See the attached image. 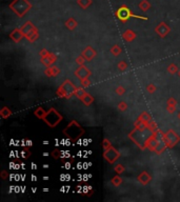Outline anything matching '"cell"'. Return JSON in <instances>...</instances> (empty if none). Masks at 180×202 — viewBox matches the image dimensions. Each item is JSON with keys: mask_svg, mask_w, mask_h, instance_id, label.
<instances>
[{"mask_svg": "<svg viewBox=\"0 0 180 202\" xmlns=\"http://www.w3.org/2000/svg\"><path fill=\"white\" fill-rule=\"evenodd\" d=\"M154 132H152L150 129H135L129 134V138L140 148V150H146V142L153 136Z\"/></svg>", "mask_w": 180, "mask_h": 202, "instance_id": "6da1fadb", "label": "cell"}, {"mask_svg": "<svg viewBox=\"0 0 180 202\" xmlns=\"http://www.w3.org/2000/svg\"><path fill=\"white\" fill-rule=\"evenodd\" d=\"M63 134H64V136H67L71 141L75 142L76 140L80 139V138L86 134V131H84V129L77 121L72 120L71 122L67 125V127L63 129Z\"/></svg>", "mask_w": 180, "mask_h": 202, "instance_id": "7a4b0ae2", "label": "cell"}, {"mask_svg": "<svg viewBox=\"0 0 180 202\" xmlns=\"http://www.w3.org/2000/svg\"><path fill=\"white\" fill-rule=\"evenodd\" d=\"M115 16L118 18V20L122 22V23H125L130 18H135V19H140V20H148V18L144 17V16H140V15H136V14H133L132 10L130 9L129 7H127L125 4H122L121 7H119L117 9V11L115 12Z\"/></svg>", "mask_w": 180, "mask_h": 202, "instance_id": "3957f363", "label": "cell"}, {"mask_svg": "<svg viewBox=\"0 0 180 202\" xmlns=\"http://www.w3.org/2000/svg\"><path fill=\"white\" fill-rule=\"evenodd\" d=\"M9 7L18 17L22 18L32 9L33 5L28 0H13V1L10 3Z\"/></svg>", "mask_w": 180, "mask_h": 202, "instance_id": "277c9868", "label": "cell"}, {"mask_svg": "<svg viewBox=\"0 0 180 202\" xmlns=\"http://www.w3.org/2000/svg\"><path fill=\"white\" fill-rule=\"evenodd\" d=\"M76 90H77L76 85H74V83L70 79H67L57 88L56 94H57V96L59 97V98L71 99L73 96H75Z\"/></svg>", "mask_w": 180, "mask_h": 202, "instance_id": "5b68a950", "label": "cell"}, {"mask_svg": "<svg viewBox=\"0 0 180 202\" xmlns=\"http://www.w3.org/2000/svg\"><path fill=\"white\" fill-rule=\"evenodd\" d=\"M62 120H63L62 115L60 114L58 111H56V108H50L46 112V114H45L44 118H43V121H44L50 127H56Z\"/></svg>", "mask_w": 180, "mask_h": 202, "instance_id": "8992f818", "label": "cell"}, {"mask_svg": "<svg viewBox=\"0 0 180 202\" xmlns=\"http://www.w3.org/2000/svg\"><path fill=\"white\" fill-rule=\"evenodd\" d=\"M164 141L167 145V148H173L179 143L180 136L174 129H169L166 133H164Z\"/></svg>", "mask_w": 180, "mask_h": 202, "instance_id": "52a82bcc", "label": "cell"}, {"mask_svg": "<svg viewBox=\"0 0 180 202\" xmlns=\"http://www.w3.org/2000/svg\"><path fill=\"white\" fill-rule=\"evenodd\" d=\"M119 157H120V153L114 146H111V147L107 148V150H103V158H104L110 164L115 163Z\"/></svg>", "mask_w": 180, "mask_h": 202, "instance_id": "ba28073f", "label": "cell"}, {"mask_svg": "<svg viewBox=\"0 0 180 202\" xmlns=\"http://www.w3.org/2000/svg\"><path fill=\"white\" fill-rule=\"evenodd\" d=\"M170 32H171V28H170L169 24L165 23L164 21L160 22V23L155 28V33H156L160 38H165V37L169 35Z\"/></svg>", "mask_w": 180, "mask_h": 202, "instance_id": "9c48e42d", "label": "cell"}, {"mask_svg": "<svg viewBox=\"0 0 180 202\" xmlns=\"http://www.w3.org/2000/svg\"><path fill=\"white\" fill-rule=\"evenodd\" d=\"M75 76L78 78V79L81 81V80H84V79H88V77H90L91 75H92V72L90 71V70L88 69V67H86V65H79L78 67V69H76L75 71Z\"/></svg>", "mask_w": 180, "mask_h": 202, "instance_id": "30bf717a", "label": "cell"}, {"mask_svg": "<svg viewBox=\"0 0 180 202\" xmlns=\"http://www.w3.org/2000/svg\"><path fill=\"white\" fill-rule=\"evenodd\" d=\"M81 55L86 58V61H91L97 56V52H96V49H93L91 45H88V46H86V49L82 51Z\"/></svg>", "mask_w": 180, "mask_h": 202, "instance_id": "8fae6325", "label": "cell"}, {"mask_svg": "<svg viewBox=\"0 0 180 202\" xmlns=\"http://www.w3.org/2000/svg\"><path fill=\"white\" fill-rule=\"evenodd\" d=\"M41 63L42 64H44L46 67H51V65H53L54 63L57 61V56H56L54 53H50L49 55H47L46 57H44V58H41Z\"/></svg>", "mask_w": 180, "mask_h": 202, "instance_id": "7c38bea8", "label": "cell"}, {"mask_svg": "<svg viewBox=\"0 0 180 202\" xmlns=\"http://www.w3.org/2000/svg\"><path fill=\"white\" fill-rule=\"evenodd\" d=\"M137 180L138 182L141 183L142 185H148V183L151 182V180H152V176H151L146 171H144V172L140 173V174L138 175Z\"/></svg>", "mask_w": 180, "mask_h": 202, "instance_id": "4fadbf2b", "label": "cell"}, {"mask_svg": "<svg viewBox=\"0 0 180 202\" xmlns=\"http://www.w3.org/2000/svg\"><path fill=\"white\" fill-rule=\"evenodd\" d=\"M23 37H24V35H23V33L21 32L20 28L13 30L11 32V34H10V38H11L12 40H13L14 42H16V43L20 42V41H21V39L23 38Z\"/></svg>", "mask_w": 180, "mask_h": 202, "instance_id": "5bb4252c", "label": "cell"}, {"mask_svg": "<svg viewBox=\"0 0 180 202\" xmlns=\"http://www.w3.org/2000/svg\"><path fill=\"white\" fill-rule=\"evenodd\" d=\"M44 74L46 77L51 78V77H56L57 75H59L60 74V69L58 67H56V65H51V67H46L44 71Z\"/></svg>", "mask_w": 180, "mask_h": 202, "instance_id": "9a60e30c", "label": "cell"}, {"mask_svg": "<svg viewBox=\"0 0 180 202\" xmlns=\"http://www.w3.org/2000/svg\"><path fill=\"white\" fill-rule=\"evenodd\" d=\"M35 28H36V26L32 23V21H26V23L22 24V26H20V30H21V32L23 33L24 36L28 35V33H31L33 30H35Z\"/></svg>", "mask_w": 180, "mask_h": 202, "instance_id": "2e32d148", "label": "cell"}, {"mask_svg": "<svg viewBox=\"0 0 180 202\" xmlns=\"http://www.w3.org/2000/svg\"><path fill=\"white\" fill-rule=\"evenodd\" d=\"M137 37V35H136V33L134 32V31L132 30H127L124 33L122 34V38L124 41H127V42H132V41L134 40V39Z\"/></svg>", "mask_w": 180, "mask_h": 202, "instance_id": "e0dca14e", "label": "cell"}, {"mask_svg": "<svg viewBox=\"0 0 180 202\" xmlns=\"http://www.w3.org/2000/svg\"><path fill=\"white\" fill-rule=\"evenodd\" d=\"M157 144H158V141H157V139L154 137V134H153V136L148 140V142H146V148L150 150L151 152H154Z\"/></svg>", "mask_w": 180, "mask_h": 202, "instance_id": "ac0fdd59", "label": "cell"}, {"mask_svg": "<svg viewBox=\"0 0 180 202\" xmlns=\"http://www.w3.org/2000/svg\"><path fill=\"white\" fill-rule=\"evenodd\" d=\"M64 25H65V28H67L69 31H74L78 26V22L76 21V20L74 19L73 17H71V18H69L67 21H65Z\"/></svg>", "mask_w": 180, "mask_h": 202, "instance_id": "d6986e66", "label": "cell"}, {"mask_svg": "<svg viewBox=\"0 0 180 202\" xmlns=\"http://www.w3.org/2000/svg\"><path fill=\"white\" fill-rule=\"evenodd\" d=\"M26 39H28V41H30V42H35V41L37 40V39L39 38V33H38V30H37V28H35V30H33L32 32L31 33H28V35H26Z\"/></svg>", "mask_w": 180, "mask_h": 202, "instance_id": "ffe728a7", "label": "cell"}, {"mask_svg": "<svg viewBox=\"0 0 180 202\" xmlns=\"http://www.w3.org/2000/svg\"><path fill=\"white\" fill-rule=\"evenodd\" d=\"M166 148H167V145H166V143H165L164 140H163V141L158 142V144H157L156 148H155V150H154V153H156L157 155H160V154H162L163 152L166 150Z\"/></svg>", "mask_w": 180, "mask_h": 202, "instance_id": "44dd1931", "label": "cell"}, {"mask_svg": "<svg viewBox=\"0 0 180 202\" xmlns=\"http://www.w3.org/2000/svg\"><path fill=\"white\" fill-rule=\"evenodd\" d=\"M80 100H81V102H82V103H83L86 106H90L91 104H92L93 102H94V97L91 96V95L88 94V93H86V94L84 95L83 98L80 99Z\"/></svg>", "mask_w": 180, "mask_h": 202, "instance_id": "7402d4cb", "label": "cell"}, {"mask_svg": "<svg viewBox=\"0 0 180 202\" xmlns=\"http://www.w3.org/2000/svg\"><path fill=\"white\" fill-rule=\"evenodd\" d=\"M46 112H47V111H44V108H43L42 106H38V108H37L36 110L34 111V115L38 119H42V120H43V118H44Z\"/></svg>", "mask_w": 180, "mask_h": 202, "instance_id": "603a6c76", "label": "cell"}, {"mask_svg": "<svg viewBox=\"0 0 180 202\" xmlns=\"http://www.w3.org/2000/svg\"><path fill=\"white\" fill-rule=\"evenodd\" d=\"M138 7H139L140 11L142 12H148V10L151 9V3L148 2V0H141L138 4Z\"/></svg>", "mask_w": 180, "mask_h": 202, "instance_id": "cb8c5ba5", "label": "cell"}, {"mask_svg": "<svg viewBox=\"0 0 180 202\" xmlns=\"http://www.w3.org/2000/svg\"><path fill=\"white\" fill-rule=\"evenodd\" d=\"M11 115H12V111L10 110L8 106H3V108L0 110V117H1L2 119L9 118Z\"/></svg>", "mask_w": 180, "mask_h": 202, "instance_id": "d4e9b609", "label": "cell"}, {"mask_svg": "<svg viewBox=\"0 0 180 202\" xmlns=\"http://www.w3.org/2000/svg\"><path fill=\"white\" fill-rule=\"evenodd\" d=\"M77 3L81 9L86 10L88 7H91V4L93 3L92 0H77Z\"/></svg>", "mask_w": 180, "mask_h": 202, "instance_id": "484cf974", "label": "cell"}, {"mask_svg": "<svg viewBox=\"0 0 180 202\" xmlns=\"http://www.w3.org/2000/svg\"><path fill=\"white\" fill-rule=\"evenodd\" d=\"M122 52V49L119 46L118 44H114L113 46L111 47V53L113 56H119Z\"/></svg>", "mask_w": 180, "mask_h": 202, "instance_id": "4316f807", "label": "cell"}, {"mask_svg": "<svg viewBox=\"0 0 180 202\" xmlns=\"http://www.w3.org/2000/svg\"><path fill=\"white\" fill-rule=\"evenodd\" d=\"M122 182H123L122 178H121V177H120L118 174L116 175L115 177H113V178H112V180H111V183L114 185V186H120Z\"/></svg>", "mask_w": 180, "mask_h": 202, "instance_id": "83f0119b", "label": "cell"}, {"mask_svg": "<svg viewBox=\"0 0 180 202\" xmlns=\"http://www.w3.org/2000/svg\"><path fill=\"white\" fill-rule=\"evenodd\" d=\"M86 93H88V92H86V91H84L83 86H79V88H77V90H76L75 96L77 97V98H79V99H82Z\"/></svg>", "mask_w": 180, "mask_h": 202, "instance_id": "f1b7e54d", "label": "cell"}, {"mask_svg": "<svg viewBox=\"0 0 180 202\" xmlns=\"http://www.w3.org/2000/svg\"><path fill=\"white\" fill-rule=\"evenodd\" d=\"M134 125H135V127H137V129H148V126H146V122L142 121L141 119H139V118H137V120L135 121Z\"/></svg>", "mask_w": 180, "mask_h": 202, "instance_id": "f546056e", "label": "cell"}, {"mask_svg": "<svg viewBox=\"0 0 180 202\" xmlns=\"http://www.w3.org/2000/svg\"><path fill=\"white\" fill-rule=\"evenodd\" d=\"M178 70L179 69H178V67L175 64V63H171V64L167 67L166 71H167V73H170L171 75H175V74H177Z\"/></svg>", "mask_w": 180, "mask_h": 202, "instance_id": "4dcf8cb0", "label": "cell"}, {"mask_svg": "<svg viewBox=\"0 0 180 202\" xmlns=\"http://www.w3.org/2000/svg\"><path fill=\"white\" fill-rule=\"evenodd\" d=\"M146 126H148V129H150L152 132H156L157 129H158V125H157V123L155 122L153 119H151L148 122H146Z\"/></svg>", "mask_w": 180, "mask_h": 202, "instance_id": "1f68e13d", "label": "cell"}, {"mask_svg": "<svg viewBox=\"0 0 180 202\" xmlns=\"http://www.w3.org/2000/svg\"><path fill=\"white\" fill-rule=\"evenodd\" d=\"M139 119H141L142 121H144V122H148V121L152 119V117H151V115L148 114V112H143L140 114V116L138 117Z\"/></svg>", "mask_w": 180, "mask_h": 202, "instance_id": "d6a6232c", "label": "cell"}, {"mask_svg": "<svg viewBox=\"0 0 180 202\" xmlns=\"http://www.w3.org/2000/svg\"><path fill=\"white\" fill-rule=\"evenodd\" d=\"M61 154H62L61 150H58V148H55V150L51 153V156L54 158V159H59V158H61Z\"/></svg>", "mask_w": 180, "mask_h": 202, "instance_id": "836d02e7", "label": "cell"}, {"mask_svg": "<svg viewBox=\"0 0 180 202\" xmlns=\"http://www.w3.org/2000/svg\"><path fill=\"white\" fill-rule=\"evenodd\" d=\"M117 108H118V110H119L120 112H125V111L128 110L127 102H125V101H120L119 103H118Z\"/></svg>", "mask_w": 180, "mask_h": 202, "instance_id": "e575fe53", "label": "cell"}, {"mask_svg": "<svg viewBox=\"0 0 180 202\" xmlns=\"http://www.w3.org/2000/svg\"><path fill=\"white\" fill-rule=\"evenodd\" d=\"M128 67H129V65H128V63L125 62L124 60L119 61V62H118V64H117V67L120 70V71H122V72L125 71V70L128 69Z\"/></svg>", "mask_w": 180, "mask_h": 202, "instance_id": "d590c367", "label": "cell"}, {"mask_svg": "<svg viewBox=\"0 0 180 202\" xmlns=\"http://www.w3.org/2000/svg\"><path fill=\"white\" fill-rule=\"evenodd\" d=\"M115 172H116V174H118V175H120V174H122V173H124V171H125V168H124V165H122V164H117V165L115 166Z\"/></svg>", "mask_w": 180, "mask_h": 202, "instance_id": "8d00e7d4", "label": "cell"}, {"mask_svg": "<svg viewBox=\"0 0 180 202\" xmlns=\"http://www.w3.org/2000/svg\"><path fill=\"white\" fill-rule=\"evenodd\" d=\"M156 91H157V86L155 85V84L151 83L146 85V92H148V94H154Z\"/></svg>", "mask_w": 180, "mask_h": 202, "instance_id": "74e56055", "label": "cell"}, {"mask_svg": "<svg viewBox=\"0 0 180 202\" xmlns=\"http://www.w3.org/2000/svg\"><path fill=\"white\" fill-rule=\"evenodd\" d=\"M112 146V143L111 141H110L109 139H106V138H104L102 141V147H103V150H107V148H110Z\"/></svg>", "mask_w": 180, "mask_h": 202, "instance_id": "f35d334b", "label": "cell"}, {"mask_svg": "<svg viewBox=\"0 0 180 202\" xmlns=\"http://www.w3.org/2000/svg\"><path fill=\"white\" fill-rule=\"evenodd\" d=\"M166 105H172V106H177V100H176L174 97H171V98L167 99L166 101Z\"/></svg>", "mask_w": 180, "mask_h": 202, "instance_id": "ab89813d", "label": "cell"}, {"mask_svg": "<svg viewBox=\"0 0 180 202\" xmlns=\"http://www.w3.org/2000/svg\"><path fill=\"white\" fill-rule=\"evenodd\" d=\"M115 92H116V94H118V95H119V96H122V95L125 93V88H123L122 85H119L117 88H116Z\"/></svg>", "mask_w": 180, "mask_h": 202, "instance_id": "60d3db41", "label": "cell"}, {"mask_svg": "<svg viewBox=\"0 0 180 202\" xmlns=\"http://www.w3.org/2000/svg\"><path fill=\"white\" fill-rule=\"evenodd\" d=\"M84 61H86V58L82 56V55H80L79 57H77V58H76V63H77L78 65H83L84 64Z\"/></svg>", "mask_w": 180, "mask_h": 202, "instance_id": "b9f144b4", "label": "cell"}, {"mask_svg": "<svg viewBox=\"0 0 180 202\" xmlns=\"http://www.w3.org/2000/svg\"><path fill=\"white\" fill-rule=\"evenodd\" d=\"M50 53H51V52H49V51H47L46 49H42L40 51V52H39V55H40L41 58H44V57H46L47 55L50 54Z\"/></svg>", "mask_w": 180, "mask_h": 202, "instance_id": "7bdbcfd3", "label": "cell"}, {"mask_svg": "<svg viewBox=\"0 0 180 202\" xmlns=\"http://www.w3.org/2000/svg\"><path fill=\"white\" fill-rule=\"evenodd\" d=\"M81 86H83V88H88V86L91 85V81H90V78H88V79H84V80H81Z\"/></svg>", "mask_w": 180, "mask_h": 202, "instance_id": "ee69618b", "label": "cell"}, {"mask_svg": "<svg viewBox=\"0 0 180 202\" xmlns=\"http://www.w3.org/2000/svg\"><path fill=\"white\" fill-rule=\"evenodd\" d=\"M0 177L3 179V180H5L7 178H9V173L7 172L5 170L1 171V173H0Z\"/></svg>", "mask_w": 180, "mask_h": 202, "instance_id": "f6af8a7d", "label": "cell"}, {"mask_svg": "<svg viewBox=\"0 0 180 202\" xmlns=\"http://www.w3.org/2000/svg\"><path fill=\"white\" fill-rule=\"evenodd\" d=\"M166 111L170 113V114H174L176 111V106H172V105H166Z\"/></svg>", "mask_w": 180, "mask_h": 202, "instance_id": "bcb514c9", "label": "cell"}, {"mask_svg": "<svg viewBox=\"0 0 180 202\" xmlns=\"http://www.w3.org/2000/svg\"><path fill=\"white\" fill-rule=\"evenodd\" d=\"M21 155L23 158H28V156H30V152H28V148H26V150H23L21 152Z\"/></svg>", "mask_w": 180, "mask_h": 202, "instance_id": "7dc6e473", "label": "cell"}, {"mask_svg": "<svg viewBox=\"0 0 180 202\" xmlns=\"http://www.w3.org/2000/svg\"><path fill=\"white\" fill-rule=\"evenodd\" d=\"M177 75H178V77H179V78H180V69H179V70H178V72H177Z\"/></svg>", "mask_w": 180, "mask_h": 202, "instance_id": "c3c4849f", "label": "cell"}, {"mask_svg": "<svg viewBox=\"0 0 180 202\" xmlns=\"http://www.w3.org/2000/svg\"><path fill=\"white\" fill-rule=\"evenodd\" d=\"M43 179H44V180H49V177L45 176V177H43Z\"/></svg>", "mask_w": 180, "mask_h": 202, "instance_id": "681fc988", "label": "cell"}, {"mask_svg": "<svg viewBox=\"0 0 180 202\" xmlns=\"http://www.w3.org/2000/svg\"><path fill=\"white\" fill-rule=\"evenodd\" d=\"M32 168H36V164H32Z\"/></svg>", "mask_w": 180, "mask_h": 202, "instance_id": "f907efd6", "label": "cell"}, {"mask_svg": "<svg viewBox=\"0 0 180 202\" xmlns=\"http://www.w3.org/2000/svg\"><path fill=\"white\" fill-rule=\"evenodd\" d=\"M178 118L180 119V113H179V114H178Z\"/></svg>", "mask_w": 180, "mask_h": 202, "instance_id": "816d5d0a", "label": "cell"}]
</instances>
